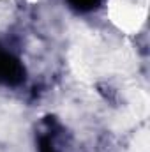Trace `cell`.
I'll list each match as a JSON object with an SVG mask.
<instances>
[{
    "mask_svg": "<svg viewBox=\"0 0 150 152\" xmlns=\"http://www.w3.org/2000/svg\"><path fill=\"white\" fill-rule=\"evenodd\" d=\"M27 80V69L23 62L12 53L0 48V85L2 87H20Z\"/></svg>",
    "mask_w": 150,
    "mask_h": 152,
    "instance_id": "cell-2",
    "label": "cell"
},
{
    "mask_svg": "<svg viewBox=\"0 0 150 152\" xmlns=\"http://www.w3.org/2000/svg\"><path fill=\"white\" fill-rule=\"evenodd\" d=\"M66 127L55 118L46 117L41 122L37 131V151L39 152H73L71 140L66 134Z\"/></svg>",
    "mask_w": 150,
    "mask_h": 152,
    "instance_id": "cell-1",
    "label": "cell"
},
{
    "mask_svg": "<svg viewBox=\"0 0 150 152\" xmlns=\"http://www.w3.org/2000/svg\"><path fill=\"white\" fill-rule=\"evenodd\" d=\"M67 4L74 12L88 14V12H94V11L101 9L104 0H67Z\"/></svg>",
    "mask_w": 150,
    "mask_h": 152,
    "instance_id": "cell-3",
    "label": "cell"
}]
</instances>
